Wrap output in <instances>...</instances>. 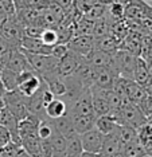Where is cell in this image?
<instances>
[{
  "mask_svg": "<svg viewBox=\"0 0 152 157\" xmlns=\"http://www.w3.org/2000/svg\"><path fill=\"white\" fill-rule=\"evenodd\" d=\"M3 101H4L7 110H8L19 122L30 116L28 109L26 106V99H24V97L18 90L6 91L4 95H3Z\"/></svg>",
  "mask_w": 152,
  "mask_h": 157,
  "instance_id": "1",
  "label": "cell"
},
{
  "mask_svg": "<svg viewBox=\"0 0 152 157\" xmlns=\"http://www.w3.org/2000/svg\"><path fill=\"white\" fill-rule=\"evenodd\" d=\"M43 85H45V82L34 70L23 71L22 74H19V78H18V91L24 98L32 97L35 93L41 90Z\"/></svg>",
  "mask_w": 152,
  "mask_h": 157,
  "instance_id": "2",
  "label": "cell"
},
{
  "mask_svg": "<svg viewBox=\"0 0 152 157\" xmlns=\"http://www.w3.org/2000/svg\"><path fill=\"white\" fill-rule=\"evenodd\" d=\"M23 28L24 27L19 23V20L15 16L12 19L6 20L4 24L2 26V30H0V35L8 42V44L14 50H20V42L24 36Z\"/></svg>",
  "mask_w": 152,
  "mask_h": 157,
  "instance_id": "3",
  "label": "cell"
},
{
  "mask_svg": "<svg viewBox=\"0 0 152 157\" xmlns=\"http://www.w3.org/2000/svg\"><path fill=\"white\" fill-rule=\"evenodd\" d=\"M147 124V118L140 112V109L133 103L122 106L120 109V125H128L133 129L139 130Z\"/></svg>",
  "mask_w": 152,
  "mask_h": 157,
  "instance_id": "4",
  "label": "cell"
},
{
  "mask_svg": "<svg viewBox=\"0 0 152 157\" xmlns=\"http://www.w3.org/2000/svg\"><path fill=\"white\" fill-rule=\"evenodd\" d=\"M67 116H96L93 110V101H92V90L86 87L82 94L78 97L71 108L69 109Z\"/></svg>",
  "mask_w": 152,
  "mask_h": 157,
  "instance_id": "5",
  "label": "cell"
},
{
  "mask_svg": "<svg viewBox=\"0 0 152 157\" xmlns=\"http://www.w3.org/2000/svg\"><path fill=\"white\" fill-rule=\"evenodd\" d=\"M84 59V56H79L71 51H67V54L58 62V75L62 78L74 75L75 70L78 69V66L81 65Z\"/></svg>",
  "mask_w": 152,
  "mask_h": 157,
  "instance_id": "6",
  "label": "cell"
},
{
  "mask_svg": "<svg viewBox=\"0 0 152 157\" xmlns=\"http://www.w3.org/2000/svg\"><path fill=\"white\" fill-rule=\"evenodd\" d=\"M81 138V145L84 152H89V153H101V148H102V142H104V136L100 133L98 130L92 129L86 133L79 136Z\"/></svg>",
  "mask_w": 152,
  "mask_h": 157,
  "instance_id": "7",
  "label": "cell"
},
{
  "mask_svg": "<svg viewBox=\"0 0 152 157\" xmlns=\"http://www.w3.org/2000/svg\"><path fill=\"white\" fill-rule=\"evenodd\" d=\"M66 47L69 51L86 58L94 50V38L93 36H75L66 44Z\"/></svg>",
  "mask_w": 152,
  "mask_h": 157,
  "instance_id": "8",
  "label": "cell"
},
{
  "mask_svg": "<svg viewBox=\"0 0 152 157\" xmlns=\"http://www.w3.org/2000/svg\"><path fill=\"white\" fill-rule=\"evenodd\" d=\"M20 50L22 51L30 52V54H38V55H51L53 47H47L43 44V42L39 38H28L23 36L20 42Z\"/></svg>",
  "mask_w": 152,
  "mask_h": 157,
  "instance_id": "9",
  "label": "cell"
},
{
  "mask_svg": "<svg viewBox=\"0 0 152 157\" xmlns=\"http://www.w3.org/2000/svg\"><path fill=\"white\" fill-rule=\"evenodd\" d=\"M92 90V101H93V110H94L96 117L106 116L110 112V108L106 101V90L98 89L96 86L90 87Z\"/></svg>",
  "mask_w": 152,
  "mask_h": 157,
  "instance_id": "10",
  "label": "cell"
},
{
  "mask_svg": "<svg viewBox=\"0 0 152 157\" xmlns=\"http://www.w3.org/2000/svg\"><path fill=\"white\" fill-rule=\"evenodd\" d=\"M11 71L16 74H22L23 71H30L32 70L30 63L24 55V52L22 50H12L10 54V59H8V63H7V67Z\"/></svg>",
  "mask_w": 152,
  "mask_h": 157,
  "instance_id": "11",
  "label": "cell"
},
{
  "mask_svg": "<svg viewBox=\"0 0 152 157\" xmlns=\"http://www.w3.org/2000/svg\"><path fill=\"white\" fill-rule=\"evenodd\" d=\"M118 78V74L112 69V67H106V69H97L96 73V79L93 86L104 89V90H112L114 81Z\"/></svg>",
  "mask_w": 152,
  "mask_h": 157,
  "instance_id": "12",
  "label": "cell"
},
{
  "mask_svg": "<svg viewBox=\"0 0 152 157\" xmlns=\"http://www.w3.org/2000/svg\"><path fill=\"white\" fill-rule=\"evenodd\" d=\"M85 59L94 69H106V67H112V65H113V54H109V52H105L96 48Z\"/></svg>",
  "mask_w": 152,
  "mask_h": 157,
  "instance_id": "13",
  "label": "cell"
},
{
  "mask_svg": "<svg viewBox=\"0 0 152 157\" xmlns=\"http://www.w3.org/2000/svg\"><path fill=\"white\" fill-rule=\"evenodd\" d=\"M121 153V142L116 134L104 136L102 148H101V157H118Z\"/></svg>",
  "mask_w": 152,
  "mask_h": 157,
  "instance_id": "14",
  "label": "cell"
},
{
  "mask_svg": "<svg viewBox=\"0 0 152 157\" xmlns=\"http://www.w3.org/2000/svg\"><path fill=\"white\" fill-rule=\"evenodd\" d=\"M73 124L74 132L78 136L86 133L96 128V116H69Z\"/></svg>",
  "mask_w": 152,
  "mask_h": 157,
  "instance_id": "15",
  "label": "cell"
},
{
  "mask_svg": "<svg viewBox=\"0 0 152 157\" xmlns=\"http://www.w3.org/2000/svg\"><path fill=\"white\" fill-rule=\"evenodd\" d=\"M151 81L152 79L150 78V74H148L146 60L140 58V56H137L135 63V70H133V82H136L142 87H146Z\"/></svg>",
  "mask_w": 152,
  "mask_h": 157,
  "instance_id": "16",
  "label": "cell"
},
{
  "mask_svg": "<svg viewBox=\"0 0 152 157\" xmlns=\"http://www.w3.org/2000/svg\"><path fill=\"white\" fill-rule=\"evenodd\" d=\"M45 113L46 117L50 120H57L63 116H67V106L62 99L54 98L51 102L45 106Z\"/></svg>",
  "mask_w": 152,
  "mask_h": 157,
  "instance_id": "17",
  "label": "cell"
},
{
  "mask_svg": "<svg viewBox=\"0 0 152 157\" xmlns=\"http://www.w3.org/2000/svg\"><path fill=\"white\" fill-rule=\"evenodd\" d=\"M125 95H126V98L129 99V102L137 106L144 98H146L147 93L144 90V87H142L140 85H137L136 82L128 81L126 82V86H125Z\"/></svg>",
  "mask_w": 152,
  "mask_h": 157,
  "instance_id": "18",
  "label": "cell"
},
{
  "mask_svg": "<svg viewBox=\"0 0 152 157\" xmlns=\"http://www.w3.org/2000/svg\"><path fill=\"white\" fill-rule=\"evenodd\" d=\"M118 125L113 118L109 116H101L97 117L96 120V129L100 132L102 136H109V134H116L118 130Z\"/></svg>",
  "mask_w": 152,
  "mask_h": 157,
  "instance_id": "19",
  "label": "cell"
},
{
  "mask_svg": "<svg viewBox=\"0 0 152 157\" xmlns=\"http://www.w3.org/2000/svg\"><path fill=\"white\" fill-rule=\"evenodd\" d=\"M94 48L101 50V51H105V52H109V54H113V52H116L120 48V42L112 36V35H106V36L94 39Z\"/></svg>",
  "mask_w": 152,
  "mask_h": 157,
  "instance_id": "20",
  "label": "cell"
},
{
  "mask_svg": "<svg viewBox=\"0 0 152 157\" xmlns=\"http://www.w3.org/2000/svg\"><path fill=\"white\" fill-rule=\"evenodd\" d=\"M53 124L55 126V129L58 133H61L65 138H70L73 137L74 134H77L74 132V128H73V124H71V120L69 116H63L61 118H57V120H53Z\"/></svg>",
  "mask_w": 152,
  "mask_h": 157,
  "instance_id": "21",
  "label": "cell"
},
{
  "mask_svg": "<svg viewBox=\"0 0 152 157\" xmlns=\"http://www.w3.org/2000/svg\"><path fill=\"white\" fill-rule=\"evenodd\" d=\"M117 137L121 142V146L139 141V132L128 125H120L117 130Z\"/></svg>",
  "mask_w": 152,
  "mask_h": 157,
  "instance_id": "22",
  "label": "cell"
},
{
  "mask_svg": "<svg viewBox=\"0 0 152 157\" xmlns=\"http://www.w3.org/2000/svg\"><path fill=\"white\" fill-rule=\"evenodd\" d=\"M0 78H2V83L4 86L6 91H15L18 90V78L19 74L14 73L8 69L0 70Z\"/></svg>",
  "mask_w": 152,
  "mask_h": 157,
  "instance_id": "23",
  "label": "cell"
},
{
  "mask_svg": "<svg viewBox=\"0 0 152 157\" xmlns=\"http://www.w3.org/2000/svg\"><path fill=\"white\" fill-rule=\"evenodd\" d=\"M54 132H55V126L53 124V120L45 118L39 121L38 125V137L41 141H50V138L53 137Z\"/></svg>",
  "mask_w": 152,
  "mask_h": 157,
  "instance_id": "24",
  "label": "cell"
},
{
  "mask_svg": "<svg viewBox=\"0 0 152 157\" xmlns=\"http://www.w3.org/2000/svg\"><path fill=\"white\" fill-rule=\"evenodd\" d=\"M93 28H94V22L85 19L84 16L75 22L74 26V38L75 36H92Z\"/></svg>",
  "mask_w": 152,
  "mask_h": 157,
  "instance_id": "25",
  "label": "cell"
},
{
  "mask_svg": "<svg viewBox=\"0 0 152 157\" xmlns=\"http://www.w3.org/2000/svg\"><path fill=\"white\" fill-rule=\"evenodd\" d=\"M144 155H146V151L143 145L140 144V141H136L121 146V153L118 157H143Z\"/></svg>",
  "mask_w": 152,
  "mask_h": 157,
  "instance_id": "26",
  "label": "cell"
},
{
  "mask_svg": "<svg viewBox=\"0 0 152 157\" xmlns=\"http://www.w3.org/2000/svg\"><path fill=\"white\" fill-rule=\"evenodd\" d=\"M66 155L70 156V157H79L81 153L84 152L82 149V145H81V138H79L78 134H74L73 137L67 138L66 140Z\"/></svg>",
  "mask_w": 152,
  "mask_h": 157,
  "instance_id": "27",
  "label": "cell"
},
{
  "mask_svg": "<svg viewBox=\"0 0 152 157\" xmlns=\"http://www.w3.org/2000/svg\"><path fill=\"white\" fill-rule=\"evenodd\" d=\"M66 138L63 137L61 133H58L57 129L54 132L53 137L50 138V145L53 149V155H59V153H65L66 152Z\"/></svg>",
  "mask_w": 152,
  "mask_h": 157,
  "instance_id": "28",
  "label": "cell"
},
{
  "mask_svg": "<svg viewBox=\"0 0 152 157\" xmlns=\"http://www.w3.org/2000/svg\"><path fill=\"white\" fill-rule=\"evenodd\" d=\"M39 39L47 47H54V46L58 44V33L55 28H43Z\"/></svg>",
  "mask_w": 152,
  "mask_h": 157,
  "instance_id": "29",
  "label": "cell"
},
{
  "mask_svg": "<svg viewBox=\"0 0 152 157\" xmlns=\"http://www.w3.org/2000/svg\"><path fill=\"white\" fill-rule=\"evenodd\" d=\"M0 11L6 15L7 19L16 16V7L14 0H0Z\"/></svg>",
  "mask_w": 152,
  "mask_h": 157,
  "instance_id": "30",
  "label": "cell"
},
{
  "mask_svg": "<svg viewBox=\"0 0 152 157\" xmlns=\"http://www.w3.org/2000/svg\"><path fill=\"white\" fill-rule=\"evenodd\" d=\"M137 108L140 109V112L144 114V117L148 118V117L152 116V95H146V98L143 99L142 102L137 105Z\"/></svg>",
  "mask_w": 152,
  "mask_h": 157,
  "instance_id": "31",
  "label": "cell"
},
{
  "mask_svg": "<svg viewBox=\"0 0 152 157\" xmlns=\"http://www.w3.org/2000/svg\"><path fill=\"white\" fill-rule=\"evenodd\" d=\"M67 47L65 44H57L53 47V51H51V56H54L57 60H61L65 55L67 54Z\"/></svg>",
  "mask_w": 152,
  "mask_h": 157,
  "instance_id": "32",
  "label": "cell"
},
{
  "mask_svg": "<svg viewBox=\"0 0 152 157\" xmlns=\"http://www.w3.org/2000/svg\"><path fill=\"white\" fill-rule=\"evenodd\" d=\"M10 142H11L10 132L7 130L4 126H2V125H0V146H2V149L4 148L6 145H8Z\"/></svg>",
  "mask_w": 152,
  "mask_h": 157,
  "instance_id": "33",
  "label": "cell"
},
{
  "mask_svg": "<svg viewBox=\"0 0 152 157\" xmlns=\"http://www.w3.org/2000/svg\"><path fill=\"white\" fill-rule=\"evenodd\" d=\"M73 3H74V0H54V4H57L58 7H61L65 12H66L67 10L71 8Z\"/></svg>",
  "mask_w": 152,
  "mask_h": 157,
  "instance_id": "34",
  "label": "cell"
},
{
  "mask_svg": "<svg viewBox=\"0 0 152 157\" xmlns=\"http://www.w3.org/2000/svg\"><path fill=\"white\" fill-rule=\"evenodd\" d=\"M146 65H147V70H148V74H150V78L152 79V59L146 60Z\"/></svg>",
  "mask_w": 152,
  "mask_h": 157,
  "instance_id": "35",
  "label": "cell"
},
{
  "mask_svg": "<svg viewBox=\"0 0 152 157\" xmlns=\"http://www.w3.org/2000/svg\"><path fill=\"white\" fill-rule=\"evenodd\" d=\"M79 157H101V155H97V153H89V152H82Z\"/></svg>",
  "mask_w": 152,
  "mask_h": 157,
  "instance_id": "36",
  "label": "cell"
},
{
  "mask_svg": "<svg viewBox=\"0 0 152 157\" xmlns=\"http://www.w3.org/2000/svg\"><path fill=\"white\" fill-rule=\"evenodd\" d=\"M144 90H146V93H147L148 95H152V81H151L150 83L147 85L146 87H144Z\"/></svg>",
  "mask_w": 152,
  "mask_h": 157,
  "instance_id": "37",
  "label": "cell"
},
{
  "mask_svg": "<svg viewBox=\"0 0 152 157\" xmlns=\"http://www.w3.org/2000/svg\"><path fill=\"white\" fill-rule=\"evenodd\" d=\"M16 157H30V156H28L27 153L23 151V148H20L19 152H18V155H16Z\"/></svg>",
  "mask_w": 152,
  "mask_h": 157,
  "instance_id": "38",
  "label": "cell"
},
{
  "mask_svg": "<svg viewBox=\"0 0 152 157\" xmlns=\"http://www.w3.org/2000/svg\"><path fill=\"white\" fill-rule=\"evenodd\" d=\"M4 93H6V89H4V86H3V83H2V78H0V97H3Z\"/></svg>",
  "mask_w": 152,
  "mask_h": 157,
  "instance_id": "39",
  "label": "cell"
},
{
  "mask_svg": "<svg viewBox=\"0 0 152 157\" xmlns=\"http://www.w3.org/2000/svg\"><path fill=\"white\" fill-rule=\"evenodd\" d=\"M3 109H6V105H4V101H3V97H0V112Z\"/></svg>",
  "mask_w": 152,
  "mask_h": 157,
  "instance_id": "40",
  "label": "cell"
},
{
  "mask_svg": "<svg viewBox=\"0 0 152 157\" xmlns=\"http://www.w3.org/2000/svg\"><path fill=\"white\" fill-rule=\"evenodd\" d=\"M51 157H70V156H67L66 153H59V155H53Z\"/></svg>",
  "mask_w": 152,
  "mask_h": 157,
  "instance_id": "41",
  "label": "cell"
},
{
  "mask_svg": "<svg viewBox=\"0 0 152 157\" xmlns=\"http://www.w3.org/2000/svg\"><path fill=\"white\" fill-rule=\"evenodd\" d=\"M43 2H46V3H49V4H51V3H54V0H43Z\"/></svg>",
  "mask_w": 152,
  "mask_h": 157,
  "instance_id": "42",
  "label": "cell"
}]
</instances>
